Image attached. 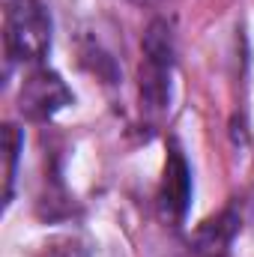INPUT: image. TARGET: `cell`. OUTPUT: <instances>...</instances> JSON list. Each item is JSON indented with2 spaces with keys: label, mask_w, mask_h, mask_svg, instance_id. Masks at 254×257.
<instances>
[{
  "label": "cell",
  "mask_w": 254,
  "mask_h": 257,
  "mask_svg": "<svg viewBox=\"0 0 254 257\" xmlns=\"http://www.w3.org/2000/svg\"><path fill=\"white\" fill-rule=\"evenodd\" d=\"M141 51H144L138 72L141 102L147 111H165L171 102V72H174V36L165 18L150 21Z\"/></svg>",
  "instance_id": "7a4b0ae2"
},
{
  "label": "cell",
  "mask_w": 254,
  "mask_h": 257,
  "mask_svg": "<svg viewBox=\"0 0 254 257\" xmlns=\"http://www.w3.org/2000/svg\"><path fill=\"white\" fill-rule=\"evenodd\" d=\"M72 105V90L51 69H33L18 93V111L27 120H51L57 111Z\"/></svg>",
  "instance_id": "3957f363"
},
{
  "label": "cell",
  "mask_w": 254,
  "mask_h": 257,
  "mask_svg": "<svg viewBox=\"0 0 254 257\" xmlns=\"http://www.w3.org/2000/svg\"><path fill=\"white\" fill-rule=\"evenodd\" d=\"M236 230H239V215L233 206H227L218 215L197 224V230L191 236V248L197 257H230V242H233Z\"/></svg>",
  "instance_id": "5b68a950"
},
{
  "label": "cell",
  "mask_w": 254,
  "mask_h": 257,
  "mask_svg": "<svg viewBox=\"0 0 254 257\" xmlns=\"http://www.w3.org/2000/svg\"><path fill=\"white\" fill-rule=\"evenodd\" d=\"M6 57L15 63H42L51 48V18L39 0H6L3 18Z\"/></svg>",
  "instance_id": "6da1fadb"
},
{
  "label": "cell",
  "mask_w": 254,
  "mask_h": 257,
  "mask_svg": "<svg viewBox=\"0 0 254 257\" xmlns=\"http://www.w3.org/2000/svg\"><path fill=\"white\" fill-rule=\"evenodd\" d=\"M42 257H87L84 245L72 236H60V239H51L45 248H42Z\"/></svg>",
  "instance_id": "52a82bcc"
},
{
  "label": "cell",
  "mask_w": 254,
  "mask_h": 257,
  "mask_svg": "<svg viewBox=\"0 0 254 257\" xmlns=\"http://www.w3.org/2000/svg\"><path fill=\"white\" fill-rule=\"evenodd\" d=\"M191 203V171L189 162L183 156V150L177 144H171L168 159H165V174H162V186H159V209L168 221L183 224L186 212Z\"/></svg>",
  "instance_id": "277c9868"
},
{
  "label": "cell",
  "mask_w": 254,
  "mask_h": 257,
  "mask_svg": "<svg viewBox=\"0 0 254 257\" xmlns=\"http://www.w3.org/2000/svg\"><path fill=\"white\" fill-rule=\"evenodd\" d=\"M141 3H144V0H141Z\"/></svg>",
  "instance_id": "ba28073f"
},
{
  "label": "cell",
  "mask_w": 254,
  "mask_h": 257,
  "mask_svg": "<svg viewBox=\"0 0 254 257\" xmlns=\"http://www.w3.org/2000/svg\"><path fill=\"white\" fill-rule=\"evenodd\" d=\"M21 132L15 126H3V159H6V174H3V200L9 203L12 197V186H15V171H18V156H21Z\"/></svg>",
  "instance_id": "8992f818"
}]
</instances>
